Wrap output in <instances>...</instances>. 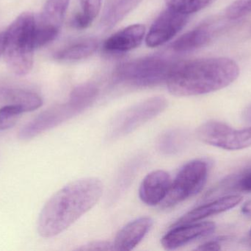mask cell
<instances>
[{
    "label": "cell",
    "mask_w": 251,
    "mask_h": 251,
    "mask_svg": "<svg viewBox=\"0 0 251 251\" xmlns=\"http://www.w3.org/2000/svg\"><path fill=\"white\" fill-rule=\"evenodd\" d=\"M103 193L97 178H84L69 183L54 193L38 217L37 230L41 237L51 238L66 231L91 210Z\"/></svg>",
    "instance_id": "6da1fadb"
},
{
    "label": "cell",
    "mask_w": 251,
    "mask_h": 251,
    "mask_svg": "<svg viewBox=\"0 0 251 251\" xmlns=\"http://www.w3.org/2000/svg\"><path fill=\"white\" fill-rule=\"evenodd\" d=\"M240 75V68L228 57L195 59L175 63L166 80L168 90L178 97L201 95L222 89Z\"/></svg>",
    "instance_id": "7a4b0ae2"
},
{
    "label": "cell",
    "mask_w": 251,
    "mask_h": 251,
    "mask_svg": "<svg viewBox=\"0 0 251 251\" xmlns=\"http://www.w3.org/2000/svg\"><path fill=\"white\" fill-rule=\"evenodd\" d=\"M35 17L31 12L18 16L4 32V54L9 70L19 76L27 75L33 65Z\"/></svg>",
    "instance_id": "3957f363"
},
{
    "label": "cell",
    "mask_w": 251,
    "mask_h": 251,
    "mask_svg": "<svg viewBox=\"0 0 251 251\" xmlns=\"http://www.w3.org/2000/svg\"><path fill=\"white\" fill-rule=\"evenodd\" d=\"M175 63L161 56H149L122 63L116 71L118 81L127 85L149 87L165 81Z\"/></svg>",
    "instance_id": "277c9868"
},
{
    "label": "cell",
    "mask_w": 251,
    "mask_h": 251,
    "mask_svg": "<svg viewBox=\"0 0 251 251\" xmlns=\"http://www.w3.org/2000/svg\"><path fill=\"white\" fill-rule=\"evenodd\" d=\"M209 163L203 159H195L184 165L171 183L162 208L173 207L201 191L209 174Z\"/></svg>",
    "instance_id": "5b68a950"
},
{
    "label": "cell",
    "mask_w": 251,
    "mask_h": 251,
    "mask_svg": "<svg viewBox=\"0 0 251 251\" xmlns=\"http://www.w3.org/2000/svg\"><path fill=\"white\" fill-rule=\"evenodd\" d=\"M168 101L162 97H154L131 106L115 116L109 127L108 138L117 139L135 131L143 124L165 110Z\"/></svg>",
    "instance_id": "8992f818"
},
{
    "label": "cell",
    "mask_w": 251,
    "mask_h": 251,
    "mask_svg": "<svg viewBox=\"0 0 251 251\" xmlns=\"http://www.w3.org/2000/svg\"><path fill=\"white\" fill-rule=\"evenodd\" d=\"M202 142L226 150H239L251 147V126L234 129L219 121L204 122L196 131Z\"/></svg>",
    "instance_id": "52a82bcc"
},
{
    "label": "cell",
    "mask_w": 251,
    "mask_h": 251,
    "mask_svg": "<svg viewBox=\"0 0 251 251\" xmlns=\"http://www.w3.org/2000/svg\"><path fill=\"white\" fill-rule=\"evenodd\" d=\"M83 111L70 100L64 104L50 108L22 127L19 131V138L24 141L32 139L37 136L61 125Z\"/></svg>",
    "instance_id": "ba28073f"
},
{
    "label": "cell",
    "mask_w": 251,
    "mask_h": 251,
    "mask_svg": "<svg viewBox=\"0 0 251 251\" xmlns=\"http://www.w3.org/2000/svg\"><path fill=\"white\" fill-rule=\"evenodd\" d=\"M70 0H47L41 15L35 19V47L54 41L61 28Z\"/></svg>",
    "instance_id": "9c48e42d"
},
{
    "label": "cell",
    "mask_w": 251,
    "mask_h": 251,
    "mask_svg": "<svg viewBox=\"0 0 251 251\" xmlns=\"http://www.w3.org/2000/svg\"><path fill=\"white\" fill-rule=\"evenodd\" d=\"M188 18L187 15L167 9L152 24L146 36V45L154 48L171 41L184 28Z\"/></svg>",
    "instance_id": "30bf717a"
},
{
    "label": "cell",
    "mask_w": 251,
    "mask_h": 251,
    "mask_svg": "<svg viewBox=\"0 0 251 251\" xmlns=\"http://www.w3.org/2000/svg\"><path fill=\"white\" fill-rule=\"evenodd\" d=\"M215 228V224L212 222L173 225V228L162 237L161 243L166 250H176L195 240L210 235Z\"/></svg>",
    "instance_id": "8fae6325"
},
{
    "label": "cell",
    "mask_w": 251,
    "mask_h": 251,
    "mask_svg": "<svg viewBox=\"0 0 251 251\" xmlns=\"http://www.w3.org/2000/svg\"><path fill=\"white\" fill-rule=\"evenodd\" d=\"M224 26L225 23L219 19L206 21L181 35L174 43L173 48L178 53H186L206 47L224 29Z\"/></svg>",
    "instance_id": "7c38bea8"
},
{
    "label": "cell",
    "mask_w": 251,
    "mask_h": 251,
    "mask_svg": "<svg viewBox=\"0 0 251 251\" xmlns=\"http://www.w3.org/2000/svg\"><path fill=\"white\" fill-rule=\"evenodd\" d=\"M171 175L164 170H156L148 174L139 189V197L145 204L155 206L160 204L171 187Z\"/></svg>",
    "instance_id": "4fadbf2b"
},
{
    "label": "cell",
    "mask_w": 251,
    "mask_h": 251,
    "mask_svg": "<svg viewBox=\"0 0 251 251\" xmlns=\"http://www.w3.org/2000/svg\"><path fill=\"white\" fill-rule=\"evenodd\" d=\"M243 197L238 195H231L212 200L210 203L201 205L196 209L183 215L174 225L192 223L206 219L209 217L218 215L238 206Z\"/></svg>",
    "instance_id": "5bb4252c"
},
{
    "label": "cell",
    "mask_w": 251,
    "mask_h": 251,
    "mask_svg": "<svg viewBox=\"0 0 251 251\" xmlns=\"http://www.w3.org/2000/svg\"><path fill=\"white\" fill-rule=\"evenodd\" d=\"M153 223V220L149 217H143L128 223L116 235L113 243L114 250H133L146 237Z\"/></svg>",
    "instance_id": "9a60e30c"
},
{
    "label": "cell",
    "mask_w": 251,
    "mask_h": 251,
    "mask_svg": "<svg viewBox=\"0 0 251 251\" xmlns=\"http://www.w3.org/2000/svg\"><path fill=\"white\" fill-rule=\"evenodd\" d=\"M146 34V28L140 24L130 25L113 34L104 41L107 51L125 53L139 47Z\"/></svg>",
    "instance_id": "2e32d148"
},
{
    "label": "cell",
    "mask_w": 251,
    "mask_h": 251,
    "mask_svg": "<svg viewBox=\"0 0 251 251\" xmlns=\"http://www.w3.org/2000/svg\"><path fill=\"white\" fill-rule=\"evenodd\" d=\"M142 0H105L100 22L101 29L107 31L114 28Z\"/></svg>",
    "instance_id": "e0dca14e"
},
{
    "label": "cell",
    "mask_w": 251,
    "mask_h": 251,
    "mask_svg": "<svg viewBox=\"0 0 251 251\" xmlns=\"http://www.w3.org/2000/svg\"><path fill=\"white\" fill-rule=\"evenodd\" d=\"M0 102L4 104L16 106L26 112L39 109L43 100L36 93L22 88H0Z\"/></svg>",
    "instance_id": "ac0fdd59"
},
{
    "label": "cell",
    "mask_w": 251,
    "mask_h": 251,
    "mask_svg": "<svg viewBox=\"0 0 251 251\" xmlns=\"http://www.w3.org/2000/svg\"><path fill=\"white\" fill-rule=\"evenodd\" d=\"M97 47L98 43L95 39L88 38L60 50L56 54L55 57L61 60H81L94 54Z\"/></svg>",
    "instance_id": "d6986e66"
},
{
    "label": "cell",
    "mask_w": 251,
    "mask_h": 251,
    "mask_svg": "<svg viewBox=\"0 0 251 251\" xmlns=\"http://www.w3.org/2000/svg\"><path fill=\"white\" fill-rule=\"evenodd\" d=\"M187 139V134L183 130H169L161 136L158 148L164 154H176L184 148Z\"/></svg>",
    "instance_id": "ffe728a7"
},
{
    "label": "cell",
    "mask_w": 251,
    "mask_h": 251,
    "mask_svg": "<svg viewBox=\"0 0 251 251\" xmlns=\"http://www.w3.org/2000/svg\"><path fill=\"white\" fill-rule=\"evenodd\" d=\"M82 11L73 19V25L79 29L88 28L98 16L102 0H79Z\"/></svg>",
    "instance_id": "44dd1931"
},
{
    "label": "cell",
    "mask_w": 251,
    "mask_h": 251,
    "mask_svg": "<svg viewBox=\"0 0 251 251\" xmlns=\"http://www.w3.org/2000/svg\"><path fill=\"white\" fill-rule=\"evenodd\" d=\"M97 94L98 88L97 85L88 83L75 87L71 93L69 100L85 110L92 104Z\"/></svg>",
    "instance_id": "7402d4cb"
},
{
    "label": "cell",
    "mask_w": 251,
    "mask_h": 251,
    "mask_svg": "<svg viewBox=\"0 0 251 251\" xmlns=\"http://www.w3.org/2000/svg\"><path fill=\"white\" fill-rule=\"evenodd\" d=\"M215 1L216 0H165L168 8L187 16L203 10Z\"/></svg>",
    "instance_id": "603a6c76"
},
{
    "label": "cell",
    "mask_w": 251,
    "mask_h": 251,
    "mask_svg": "<svg viewBox=\"0 0 251 251\" xmlns=\"http://www.w3.org/2000/svg\"><path fill=\"white\" fill-rule=\"evenodd\" d=\"M24 113L25 112L18 106H3L0 109V132L13 128Z\"/></svg>",
    "instance_id": "cb8c5ba5"
},
{
    "label": "cell",
    "mask_w": 251,
    "mask_h": 251,
    "mask_svg": "<svg viewBox=\"0 0 251 251\" xmlns=\"http://www.w3.org/2000/svg\"><path fill=\"white\" fill-rule=\"evenodd\" d=\"M251 13V0H236L226 10V17L229 20L240 19Z\"/></svg>",
    "instance_id": "d4e9b609"
},
{
    "label": "cell",
    "mask_w": 251,
    "mask_h": 251,
    "mask_svg": "<svg viewBox=\"0 0 251 251\" xmlns=\"http://www.w3.org/2000/svg\"><path fill=\"white\" fill-rule=\"evenodd\" d=\"M234 183L231 184L233 190H238L245 193H251V169L233 180Z\"/></svg>",
    "instance_id": "484cf974"
},
{
    "label": "cell",
    "mask_w": 251,
    "mask_h": 251,
    "mask_svg": "<svg viewBox=\"0 0 251 251\" xmlns=\"http://www.w3.org/2000/svg\"><path fill=\"white\" fill-rule=\"evenodd\" d=\"M77 251H115L113 243L107 241L92 242L81 246Z\"/></svg>",
    "instance_id": "4316f807"
},
{
    "label": "cell",
    "mask_w": 251,
    "mask_h": 251,
    "mask_svg": "<svg viewBox=\"0 0 251 251\" xmlns=\"http://www.w3.org/2000/svg\"><path fill=\"white\" fill-rule=\"evenodd\" d=\"M196 251H221V246L218 240H212V241L206 242L203 244L201 245L199 247L196 248Z\"/></svg>",
    "instance_id": "83f0119b"
},
{
    "label": "cell",
    "mask_w": 251,
    "mask_h": 251,
    "mask_svg": "<svg viewBox=\"0 0 251 251\" xmlns=\"http://www.w3.org/2000/svg\"><path fill=\"white\" fill-rule=\"evenodd\" d=\"M241 212L245 218L251 221V200H248L242 206Z\"/></svg>",
    "instance_id": "f1b7e54d"
},
{
    "label": "cell",
    "mask_w": 251,
    "mask_h": 251,
    "mask_svg": "<svg viewBox=\"0 0 251 251\" xmlns=\"http://www.w3.org/2000/svg\"><path fill=\"white\" fill-rule=\"evenodd\" d=\"M243 120L246 124L251 125V104L248 106L244 111H243V114H242Z\"/></svg>",
    "instance_id": "f546056e"
},
{
    "label": "cell",
    "mask_w": 251,
    "mask_h": 251,
    "mask_svg": "<svg viewBox=\"0 0 251 251\" xmlns=\"http://www.w3.org/2000/svg\"><path fill=\"white\" fill-rule=\"evenodd\" d=\"M4 32H0V56L4 53Z\"/></svg>",
    "instance_id": "4dcf8cb0"
},
{
    "label": "cell",
    "mask_w": 251,
    "mask_h": 251,
    "mask_svg": "<svg viewBox=\"0 0 251 251\" xmlns=\"http://www.w3.org/2000/svg\"><path fill=\"white\" fill-rule=\"evenodd\" d=\"M249 238H250V240H251V231H249Z\"/></svg>",
    "instance_id": "1f68e13d"
}]
</instances>
